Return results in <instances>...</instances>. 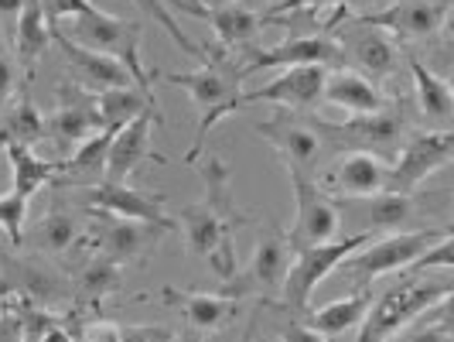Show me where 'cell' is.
Segmentation results:
<instances>
[{"instance_id":"1","label":"cell","mask_w":454,"mask_h":342,"mask_svg":"<svg viewBox=\"0 0 454 342\" xmlns=\"http://www.w3.org/2000/svg\"><path fill=\"white\" fill-rule=\"evenodd\" d=\"M171 86L188 92V99L199 110V127L192 137V147L184 155V164H195L205 155V137L212 134L229 114L243 110V68L229 59L226 52L205 55V62L192 72H168L164 76Z\"/></svg>"},{"instance_id":"2","label":"cell","mask_w":454,"mask_h":342,"mask_svg":"<svg viewBox=\"0 0 454 342\" xmlns=\"http://www.w3.org/2000/svg\"><path fill=\"white\" fill-rule=\"evenodd\" d=\"M51 31H55V35H66L68 42H75V45L92 48V52H99V55L116 59L120 66L130 72L137 90L154 96V90H151V68L144 66V55H140V45H144V28H140V21L116 18V14H110V11H103V7L92 4L90 11L59 21Z\"/></svg>"},{"instance_id":"3","label":"cell","mask_w":454,"mask_h":342,"mask_svg":"<svg viewBox=\"0 0 454 342\" xmlns=\"http://www.w3.org/2000/svg\"><path fill=\"white\" fill-rule=\"evenodd\" d=\"M451 301V281L448 274L441 281H400L389 291L376 298L359 322V339L356 342H387L396 332L410 329L420 315H427L431 308Z\"/></svg>"},{"instance_id":"4","label":"cell","mask_w":454,"mask_h":342,"mask_svg":"<svg viewBox=\"0 0 454 342\" xmlns=\"http://www.w3.org/2000/svg\"><path fill=\"white\" fill-rule=\"evenodd\" d=\"M369 240V233H348V236H339V240H328V243H318V247H301L291 257V267H287V277L280 284V298H284V308L291 315H304L311 308V298L325 284V277L332 271H339L341 264L352 257V253L363 247Z\"/></svg>"},{"instance_id":"5","label":"cell","mask_w":454,"mask_h":342,"mask_svg":"<svg viewBox=\"0 0 454 342\" xmlns=\"http://www.w3.org/2000/svg\"><path fill=\"white\" fill-rule=\"evenodd\" d=\"M444 233H451V229H434V227L393 229V233L380 236V240L369 236L363 247L352 253L341 267H345V274H348V281H356V284L363 288V284H369V281H380L383 274L407 271L410 264L427 251V247H434Z\"/></svg>"},{"instance_id":"6","label":"cell","mask_w":454,"mask_h":342,"mask_svg":"<svg viewBox=\"0 0 454 342\" xmlns=\"http://www.w3.org/2000/svg\"><path fill=\"white\" fill-rule=\"evenodd\" d=\"M308 120L321 137V144H335L339 151H369V155L389 158L403 140V116L396 107H387L380 114L345 116V120H318V116H308Z\"/></svg>"},{"instance_id":"7","label":"cell","mask_w":454,"mask_h":342,"mask_svg":"<svg viewBox=\"0 0 454 342\" xmlns=\"http://www.w3.org/2000/svg\"><path fill=\"white\" fill-rule=\"evenodd\" d=\"M403 147H396V161L389 164V192H403L413 195L431 175L441 168H448L454 161V134L451 131H417L400 140Z\"/></svg>"},{"instance_id":"8","label":"cell","mask_w":454,"mask_h":342,"mask_svg":"<svg viewBox=\"0 0 454 342\" xmlns=\"http://www.w3.org/2000/svg\"><path fill=\"white\" fill-rule=\"evenodd\" d=\"M253 134L263 137V144H270L273 155L284 161L287 175H315L325 144L315 134L308 116H297L291 110H277L267 120H256Z\"/></svg>"},{"instance_id":"9","label":"cell","mask_w":454,"mask_h":342,"mask_svg":"<svg viewBox=\"0 0 454 342\" xmlns=\"http://www.w3.org/2000/svg\"><path fill=\"white\" fill-rule=\"evenodd\" d=\"M315 179L318 175H291V188H294V205H297L294 227L287 233L291 251L339 240V229H341L339 203L328 192H321V185Z\"/></svg>"},{"instance_id":"10","label":"cell","mask_w":454,"mask_h":342,"mask_svg":"<svg viewBox=\"0 0 454 342\" xmlns=\"http://www.w3.org/2000/svg\"><path fill=\"white\" fill-rule=\"evenodd\" d=\"M356 18L372 28H383L393 42H427L448 28L451 0H389L383 11Z\"/></svg>"},{"instance_id":"11","label":"cell","mask_w":454,"mask_h":342,"mask_svg":"<svg viewBox=\"0 0 454 342\" xmlns=\"http://www.w3.org/2000/svg\"><path fill=\"white\" fill-rule=\"evenodd\" d=\"M82 199L86 205L114 216V219H134V223H147V227L160 229V233H171L178 229L175 216L164 209V195H147V192H137L130 185L120 182H96L82 188Z\"/></svg>"},{"instance_id":"12","label":"cell","mask_w":454,"mask_h":342,"mask_svg":"<svg viewBox=\"0 0 454 342\" xmlns=\"http://www.w3.org/2000/svg\"><path fill=\"white\" fill-rule=\"evenodd\" d=\"M247 59L250 62L243 66V76L260 72V68H339L345 62V52H341L335 35H297V38H284V42H277L270 48H250Z\"/></svg>"},{"instance_id":"13","label":"cell","mask_w":454,"mask_h":342,"mask_svg":"<svg viewBox=\"0 0 454 342\" xmlns=\"http://www.w3.org/2000/svg\"><path fill=\"white\" fill-rule=\"evenodd\" d=\"M291 243L284 229H267L260 233L247 271L229 281V295H280V284L291 267Z\"/></svg>"},{"instance_id":"14","label":"cell","mask_w":454,"mask_h":342,"mask_svg":"<svg viewBox=\"0 0 454 342\" xmlns=\"http://www.w3.org/2000/svg\"><path fill=\"white\" fill-rule=\"evenodd\" d=\"M103 131L96 114V92L82 90L75 83H59L55 110L45 116V137L66 155L75 144H82L90 134Z\"/></svg>"},{"instance_id":"15","label":"cell","mask_w":454,"mask_h":342,"mask_svg":"<svg viewBox=\"0 0 454 342\" xmlns=\"http://www.w3.org/2000/svg\"><path fill=\"white\" fill-rule=\"evenodd\" d=\"M339 38L341 52H345V59H352V66L359 76H365L369 83H383L389 79L396 66H400V45L389 38L383 28H372V24L359 21V18H348L345 28H341Z\"/></svg>"},{"instance_id":"16","label":"cell","mask_w":454,"mask_h":342,"mask_svg":"<svg viewBox=\"0 0 454 342\" xmlns=\"http://www.w3.org/2000/svg\"><path fill=\"white\" fill-rule=\"evenodd\" d=\"M389 164L380 155L369 151H341L339 158L325 168V175L315 179L321 185V192H328L332 199H365L387 188Z\"/></svg>"},{"instance_id":"17","label":"cell","mask_w":454,"mask_h":342,"mask_svg":"<svg viewBox=\"0 0 454 342\" xmlns=\"http://www.w3.org/2000/svg\"><path fill=\"white\" fill-rule=\"evenodd\" d=\"M325 76H328V68L321 66L284 68L263 90L243 92V107H250V103H273V107L291 110V114H308V110H315L321 103Z\"/></svg>"},{"instance_id":"18","label":"cell","mask_w":454,"mask_h":342,"mask_svg":"<svg viewBox=\"0 0 454 342\" xmlns=\"http://www.w3.org/2000/svg\"><path fill=\"white\" fill-rule=\"evenodd\" d=\"M154 123H164L160 114H140L137 120H130L127 127L114 131V140H110V155H106V171H103V182H120L130 185L134 171L144 164V161H164L160 155H154L151 147V131Z\"/></svg>"},{"instance_id":"19","label":"cell","mask_w":454,"mask_h":342,"mask_svg":"<svg viewBox=\"0 0 454 342\" xmlns=\"http://www.w3.org/2000/svg\"><path fill=\"white\" fill-rule=\"evenodd\" d=\"M168 4H175L184 14H195V18L208 21L223 48H250L267 28L263 14H256L247 4H223V7H205L195 0H168Z\"/></svg>"},{"instance_id":"20","label":"cell","mask_w":454,"mask_h":342,"mask_svg":"<svg viewBox=\"0 0 454 342\" xmlns=\"http://www.w3.org/2000/svg\"><path fill=\"white\" fill-rule=\"evenodd\" d=\"M417 205H413V195H403V192H376V195H365V199H348L345 205H339L341 227L348 223L352 233H369L372 229H400L413 219Z\"/></svg>"},{"instance_id":"21","label":"cell","mask_w":454,"mask_h":342,"mask_svg":"<svg viewBox=\"0 0 454 342\" xmlns=\"http://www.w3.org/2000/svg\"><path fill=\"white\" fill-rule=\"evenodd\" d=\"M51 42L66 55V66H68V72L75 76V79H72L75 86H82V90H90V92L116 90V86H134L130 72L120 66L116 59H110V55H99V52H92V48L75 45V42H68L66 35H55V31H51Z\"/></svg>"},{"instance_id":"22","label":"cell","mask_w":454,"mask_h":342,"mask_svg":"<svg viewBox=\"0 0 454 342\" xmlns=\"http://www.w3.org/2000/svg\"><path fill=\"white\" fill-rule=\"evenodd\" d=\"M164 305L175 308L192 332H219L236 319V301L232 295H212V291H182V288H164Z\"/></svg>"},{"instance_id":"23","label":"cell","mask_w":454,"mask_h":342,"mask_svg":"<svg viewBox=\"0 0 454 342\" xmlns=\"http://www.w3.org/2000/svg\"><path fill=\"white\" fill-rule=\"evenodd\" d=\"M321 103H328V107H335L341 114H380V110H387L389 99L387 92L380 90L376 83H369L365 76H359L356 68H328V76H325V92H321Z\"/></svg>"},{"instance_id":"24","label":"cell","mask_w":454,"mask_h":342,"mask_svg":"<svg viewBox=\"0 0 454 342\" xmlns=\"http://www.w3.org/2000/svg\"><path fill=\"white\" fill-rule=\"evenodd\" d=\"M51 45V24L38 0H24L18 18H14V62L21 68L24 79L35 76V68L42 62V55Z\"/></svg>"},{"instance_id":"25","label":"cell","mask_w":454,"mask_h":342,"mask_svg":"<svg viewBox=\"0 0 454 342\" xmlns=\"http://www.w3.org/2000/svg\"><path fill=\"white\" fill-rule=\"evenodd\" d=\"M410 76H413V96L420 114L434 123V131H448L454 116V90L444 76H437L431 66H424L417 55H410Z\"/></svg>"},{"instance_id":"26","label":"cell","mask_w":454,"mask_h":342,"mask_svg":"<svg viewBox=\"0 0 454 342\" xmlns=\"http://www.w3.org/2000/svg\"><path fill=\"white\" fill-rule=\"evenodd\" d=\"M158 236L160 229L147 227V223H134V219H114L103 227V236H99V247H103V257L116 260L120 267L123 264H137L144 260L151 247H158Z\"/></svg>"},{"instance_id":"27","label":"cell","mask_w":454,"mask_h":342,"mask_svg":"<svg viewBox=\"0 0 454 342\" xmlns=\"http://www.w3.org/2000/svg\"><path fill=\"white\" fill-rule=\"evenodd\" d=\"M110 140H114V131H96V134H90L82 144L72 147L68 158L55 161V164H59V175H62L66 182H79L82 188H86V185L103 182L106 155H110Z\"/></svg>"},{"instance_id":"28","label":"cell","mask_w":454,"mask_h":342,"mask_svg":"<svg viewBox=\"0 0 454 342\" xmlns=\"http://www.w3.org/2000/svg\"><path fill=\"white\" fill-rule=\"evenodd\" d=\"M96 114H99V127L103 131H120L140 114H160L158 99L147 96L137 86H116V90L96 92Z\"/></svg>"},{"instance_id":"29","label":"cell","mask_w":454,"mask_h":342,"mask_svg":"<svg viewBox=\"0 0 454 342\" xmlns=\"http://www.w3.org/2000/svg\"><path fill=\"white\" fill-rule=\"evenodd\" d=\"M4 155H7V164H11V192L24 195L27 203H31L51 179H59V164H55V161H45L35 147L7 144Z\"/></svg>"},{"instance_id":"30","label":"cell","mask_w":454,"mask_h":342,"mask_svg":"<svg viewBox=\"0 0 454 342\" xmlns=\"http://www.w3.org/2000/svg\"><path fill=\"white\" fill-rule=\"evenodd\" d=\"M369 305H372V295H369V291H352V295L335 298V301L315 308V312L308 315V325H311L315 332H321L325 339H339L345 332L359 329V322L365 319Z\"/></svg>"},{"instance_id":"31","label":"cell","mask_w":454,"mask_h":342,"mask_svg":"<svg viewBox=\"0 0 454 342\" xmlns=\"http://www.w3.org/2000/svg\"><path fill=\"white\" fill-rule=\"evenodd\" d=\"M42 137H45V116H42V110L35 107V99L27 92L18 96V103L4 107V114H0V151L7 144L35 147Z\"/></svg>"},{"instance_id":"32","label":"cell","mask_w":454,"mask_h":342,"mask_svg":"<svg viewBox=\"0 0 454 342\" xmlns=\"http://www.w3.org/2000/svg\"><path fill=\"white\" fill-rule=\"evenodd\" d=\"M35 247L45 253H66L68 247H75V240H79V223H75V216L62 209V205H55V209H48L45 216L38 219V227H35Z\"/></svg>"},{"instance_id":"33","label":"cell","mask_w":454,"mask_h":342,"mask_svg":"<svg viewBox=\"0 0 454 342\" xmlns=\"http://www.w3.org/2000/svg\"><path fill=\"white\" fill-rule=\"evenodd\" d=\"M120 274H123V267L116 260L96 253L90 264L82 267V274H79V295L86 298V301H103L110 291H116Z\"/></svg>"},{"instance_id":"34","label":"cell","mask_w":454,"mask_h":342,"mask_svg":"<svg viewBox=\"0 0 454 342\" xmlns=\"http://www.w3.org/2000/svg\"><path fill=\"white\" fill-rule=\"evenodd\" d=\"M27 199L18 192H4L0 195V233L18 247L24 240V227H27Z\"/></svg>"},{"instance_id":"35","label":"cell","mask_w":454,"mask_h":342,"mask_svg":"<svg viewBox=\"0 0 454 342\" xmlns=\"http://www.w3.org/2000/svg\"><path fill=\"white\" fill-rule=\"evenodd\" d=\"M448 336H451V329H448V301L444 305H437V319L427 322L424 329H417V332H410V336H393V339L387 342H448Z\"/></svg>"},{"instance_id":"36","label":"cell","mask_w":454,"mask_h":342,"mask_svg":"<svg viewBox=\"0 0 454 342\" xmlns=\"http://www.w3.org/2000/svg\"><path fill=\"white\" fill-rule=\"evenodd\" d=\"M208 260V267H212V274L219 277V281H232L236 277V236H226L215 251L205 257Z\"/></svg>"},{"instance_id":"37","label":"cell","mask_w":454,"mask_h":342,"mask_svg":"<svg viewBox=\"0 0 454 342\" xmlns=\"http://www.w3.org/2000/svg\"><path fill=\"white\" fill-rule=\"evenodd\" d=\"M18 76H21V68H18V62H14L11 48L0 42V114H4V107L14 99V90H18Z\"/></svg>"},{"instance_id":"38","label":"cell","mask_w":454,"mask_h":342,"mask_svg":"<svg viewBox=\"0 0 454 342\" xmlns=\"http://www.w3.org/2000/svg\"><path fill=\"white\" fill-rule=\"evenodd\" d=\"M42 4V11H45L48 24L55 28L59 21H66V18H75V14H82V11H90L92 0H38Z\"/></svg>"},{"instance_id":"39","label":"cell","mask_w":454,"mask_h":342,"mask_svg":"<svg viewBox=\"0 0 454 342\" xmlns=\"http://www.w3.org/2000/svg\"><path fill=\"white\" fill-rule=\"evenodd\" d=\"M82 342H123V325L114 319H92L82 325Z\"/></svg>"},{"instance_id":"40","label":"cell","mask_w":454,"mask_h":342,"mask_svg":"<svg viewBox=\"0 0 454 342\" xmlns=\"http://www.w3.org/2000/svg\"><path fill=\"white\" fill-rule=\"evenodd\" d=\"M277 342H328V339H325L321 332H315L308 322H297L294 315H291V322H287V325H280Z\"/></svg>"},{"instance_id":"41","label":"cell","mask_w":454,"mask_h":342,"mask_svg":"<svg viewBox=\"0 0 454 342\" xmlns=\"http://www.w3.org/2000/svg\"><path fill=\"white\" fill-rule=\"evenodd\" d=\"M345 4H352V0H280V4H273L270 14H263V18H280V14H294V11H304V7H345Z\"/></svg>"},{"instance_id":"42","label":"cell","mask_w":454,"mask_h":342,"mask_svg":"<svg viewBox=\"0 0 454 342\" xmlns=\"http://www.w3.org/2000/svg\"><path fill=\"white\" fill-rule=\"evenodd\" d=\"M0 342H24V332H21V319L18 315H0Z\"/></svg>"},{"instance_id":"43","label":"cell","mask_w":454,"mask_h":342,"mask_svg":"<svg viewBox=\"0 0 454 342\" xmlns=\"http://www.w3.org/2000/svg\"><path fill=\"white\" fill-rule=\"evenodd\" d=\"M35 342H72V332H66L62 325H55V322H51V325H48L45 332H42Z\"/></svg>"},{"instance_id":"44","label":"cell","mask_w":454,"mask_h":342,"mask_svg":"<svg viewBox=\"0 0 454 342\" xmlns=\"http://www.w3.org/2000/svg\"><path fill=\"white\" fill-rule=\"evenodd\" d=\"M21 4L24 0H0V18H18V11H21Z\"/></svg>"},{"instance_id":"45","label":"cell","mask_w":454,"mask_h":342,"mask_svg":"<svg viewBox=\"0 0 454 342\" xmlns=\"http://www.w3.org/2000/svg\"><path fill=\"white\" fill-rule=\"evenodd\" d=\"M205 7H223V4H247V0H202Z\"/></svg>"},{"instance_id":"46","label":"cell","mask_w":454,"mask_h":342,"mask_svg":"<svg viewBox=\"0 0 454 342\" xmlns=\"http://www.w3.org/2000/svg\"><path fill=\"white\" fill-rule=\"evenodd\" d=\"M0 315H4V305H0Z\"/></svg>"},{"instance_id":"47","label":"cell","mask_w":454,"mask_h":342,"mask_svg":"<svg viewBox=\"0 0 454 342\" xmlns=\"http://www.w3.org/2000/svg\"><path fill=\"white\" fill-rule=\"evenodd\" d=\"M175 342H182V339H175Z\"/></svg>"}]
</instances>
